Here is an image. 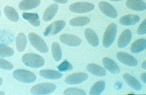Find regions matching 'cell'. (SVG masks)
I'll list each match as a JSON object with an SVG mask.
<instances>
[{"mask_svg": "<svg viewBox=\"0 0 146 95\" xmlns=\"http://www.w3.org/2000/svg\"><path fill=\"white\" fill-rule=\"evenodd\" d=\"M22 61L25 65L34 68L42 67L45 63V60L42 56L35 54H25L22 57Z\"/></svg>", "mask_w": 146, "mask_h": 95, "instance_id": "obj_1", "label": "cell"}, {"mask_svg": "<svg viewBox=\"0 0 146 95\" xmlns=\"http://www.w3.org/2000/svg\"><path fill=\"white\" fill-rule=\"evenodd\" d=\"M117 34V25L115 23H111L108 25L103 36L102 43L105 47H111L115 41Z\"/></svg>", "mask_w": 146, "mask_h": 95, "instance_id": "obj_2", "label": "cell"}, {"mask_svg": "<svg viewBox=\"0 0 146 95\" xmlns=\"http://www.w3.org/2000/svg\"><path fill=\"white\" fill-rule=\"evenodd\" d=\"M56 86L55 84L43 83L34 86L31 89L32 95H49L55 92Z\"/></svg>", "mask_w": 146, "mask_h": 95, "instance_id": "obj_3", "label": "cell"}, {"mask_svg": "<svg viewBox=\"0 0 146 95\" xmlns=\"http://www.w3.org/2000/svg\"><path fill=\"white\" fill-rule=\"evenodd\" d=\"M14 78L21 82L24 83H32L36 80V76L33 72L28 70H15L13 72Z\"/></svg>", "mask_w": 146, "mask_h": 95, "instance_id": "obj_4", "label": "cell"}, {"mask_svg": "<svg viewBox=\"0 0 146 95\" xmlns=\"http://www.w3.org/2000/svg\"><path fill=\"white\" fill-rule=\"evenodd\" d=\"M28 39L32 45L36 50L42 53H46L48 51V48L44 41L38 35L34 33H30L28 35Z\"/></svg>", "mask_w": 146, "mask_h": 95, "instance_id": "obj_5", "label": "cell"}, {"mask_svg": "<svg viewBox=\"0 0 146 95\" xmlns=\"http://www.w3.org/2000/svg\"><path fill=\"white\" fill-rule=\"evenodd\" d=\"M95 9V5L87 2H78L70 5L69 10L75 13H85L91 11Z\"/></svg>", "mask_w": 146, "mask_h": 95, "instance_id": "obj_6", "label": "cell"}, {"mask_svg": "<svg viewBox=\"0 0 146 95\" xmlns=\"http://www.w3.org/2000/svg\"><path fill=\"white\" fill-rule=\"evenodd\" d=\"M66 25V23L63 20L56 21L49 25L43 33L45 37L49 35H56L63 30Z\"/></svg>", "mask_w": 146, "mask_h": 95, "instance_id": "obj_7", "label": "cell"}, {"mask_svg": "<svg viewBox=\"0 0 146 95\" xmlns=\"http://www.w3.org/2000/svg\"><path fill=\"white\" fill-rule=\"evenodd\" d=\"M88 78V75L87 74L78 72L68 75L65 78V82L67 84L71 85L79 84L85 82Z\"/></svg>", "mask_w": 146, "mask_h": 95, "instance_id": "obj_8", "label": "cell"}, {"mask_svg": "<svg viewBox=\"0 0 146 95\" xmlns=\"http://www.w3.org/2000/svg\"><path fill=\"white\" fill-rule=\"evenodd\" d=\"M116 56L117 60L125 65L130 67H135L137 65V60L129 54L119 52L116 54Z\"/></svg>", "mask_w": 146, "mask_h": 95, "instance_id": "obj_9", "label": "cell"}, {"mask_svg": "<svg viewBox=\"0 0 146 95\" xmlns=\"http://www.w3.org/2000/svg\"><path fill=\"white\" fill-rule=\"evenodd\" d=\"M98 7L102 13L107 17L111 18H116L117 17V12L116 9L107 2H100L98 3Z\"/></svg>", "mask_w": 146, "mask_h": 95, "instance_id": "obj_10", "label": "cell"}, {"mask_svg": "<svg viewBox=\"0 0 146 95\" xmlns=\"http://www.w3.org/2000/svg\"><path fill=\"white\" fill-rule=\"evenodd\" d=\"M60 40L62 43L69 47H78L82 43L81 39L76 36L64 34L61 35Z\"/></svg>", "mask_w": 146, "mask_h": 95, "instance_id": "obj_11", "label": "cell"}, {"mask_svg": "<svg viewBox=\"0 0 146 95\" xmlns=\"http://www.w3.org/2000/svg\"><path fill=\"white\" fill-rule=\"evenodd\" d=\"M132 38V33L129 29H126L118 38L117 46L120 48H123L129 45Z\"/></svg>", "mask_w": 146, "mask_h": 95, "instance_id": "obj_12", "label": "cell"}, {"mask_svg": "<svg viewBox=\"0 0 146 95\" xmlns=\"http://www.w3.org/2000/svg\"><path fill=\"white\" fill-rule=\"evenodd\" d=\"M126 5L133 11H142L146 9V3L142 0H127Z\"/></svg>", "mask_w": 146, "mask_h": 95, "instance_id": "obj_13", "label": "cell"}, {"mask_svg": "<svg viewBox=\"0 0 146 95\" xmlns=\"http://www.w3.org/2000/svg\"><path fill=\"white\" fill-rule=\"evenodd\" d=\"M88 72L96 77H103L106 75V71L103 67L94 63H90L87 66Z\"/></svg>", "mask_w": 146, "mask_h": 95, "instance_id": "obj_14", "label": "cell"}, {"mask_svg": "<svg viewBox=\"0 0 146 95\" xmlns=\"http://www.w3.org/2000/svg\"><path fill=\"white\" fill-rule=\"evenodd\" d=\"M123 78L125 82L131 88L136 91H140L142 89V86L140 82L135 77H133L129 74H125L123 75Z\"/></svg>", "mask_w": 146, "mask_h": 95, "instance_id": "obj_15", "label": "cell"}, {"mask_svg": "<svg viewBox=\"0 0 146 95\" xmlns=\"http://www.w3.org/2000/svg\"><path fill=\"white\" fill-rule=\"evenodd\" d=\"M102 63L105 68L113 74H118L120 72L118 65L111 58H104L102 60Z\"/></svg>", "mask_w": 146, "mask_h": 95, "instance_id": "obj_16", "label": "cell"}, {"mask_svg": "<svg viewBox=\"0 0 146 95\" xmlns=\"http://www.w3.org/2000/svg\"><path fill=\"white\" fill-rule=\"evenodd\" d=\"M85 37L88 43L93 47H98L99 44V39L96 33L92 29H87L84 32Z\"/></svg>", "mask_w": 146, "mask_h": 95, "instance_id": "obj_17", "label": "cell"}, {"mask_svg": "<svg viewBox=\"0 0 146 95\" xmlns=\"http://www.w3.org/2000/svg\"><path fill=\"white\" fill-rule=\"evenodd\" d=\"M140 17L136 15L129 14L125 15L120 19L119 23L124 26L135 25L139 22Z\"/></svg>", "mask_w": 146, "mask_h": 95, "instance_id": "obj_18", "label": "cell"}, {"mask_svg": "<svg viewBox=\"0 0 146 95\" xmlns=\"http://www.w3.org/2000/svg\"><path fill=\"white\" fill-rule=\"evenodd\" d=\"M58 6L56 3H53L46 9L43 15V20L44 22H48L55 17L58 10Z\"/></svg>", "mask_w": 146, "mask_h": 95, "instance_id": "obj_19", "label": "cell"}, {"mask_svg": "<svg viewBox=\"0 0 146 95\" xmlns=\"http://www.w3.org/2000/svg\"><path fill=\"white\" fill-rule=\"evenodd\" d=\"M40 3V0H23L20 2L19 7L21 10H30L37 7Z\"/></svg>", "mask_w": 146, "mask_h": 95, "instance_id": "obj_20", "label": "cell"}, {"mask_svg": "<svg viewBox=\"0 0 146 95\" xmlns=\"http://www.w3.org/2000/svg\"><path fill=\"white\" fill-rule=\"evenodd\" d=\"M40 75L43 78L49 80H57L62 77V74L53 70H40Z\"/></svg>", "mask_w": 146, "mask_h": 95, "instance_id": "obj_21", "label": "cell"}, {"mask_svg": "<svg viewBox=\"0 0 146 95\" xmlns=\"http://www.w3.org/2000/svg\"><path fill=\"white\" fill-rule=\"evenodd\" d=\"M146 48V40L145 39H139L131 44L130 50L131 53L136 54L143 51Z\"/></svg>", "mask_w": 146, "mask_h": 95, "instance_id": "obj_22", "label": "cell"}, {"mask_svg": "<svg viewBox=\"0 0 146 95\" xmlns=\"http://www.w3.org/2000/svg\"><path fill=\"white\" fill-rule=\"evenodd\" d=\"M22 17L34 27H38L40 25V21L38 15L36 13L25 12L22 14Z\"/></svg>", "mask_w": 146, "mask_h": 95, "instance_id": "obj_23", "label": "cell"}, {"mask_svg": "<svg viewBox=\"0 0 146 95\" xmlns=\"http://www.w3.org/2000/svg\"><path fill=\"white\" fill-rule=\"evenodd\" d=\"M4 12L7 18L13 22H17L19 20V16L15 9L10 6H6L4 9Z\"/></svg>", "mask_w": 146, "mask_h": 95, "instance_id": "obj_24", "label": "cell"}, {"mask_svg": "<svg viewBox=\"0 0 146 95\" xmlns=\"http://www.w3.org/2000/svg\"><path fill=\"white\" fill-rule=\"evenodd\" d=\"M105 88V82L104 80H100L95 83L92 87L89 95H100Z\"/></svg>", "mask_w": 146, "mask_h": 95, "instance_id": "obj_25", "label": "cell"}, {"mask_svg": "<svg viewBox=\"0 0 146 95\" xmlns=\"http://www.w3.org/2000/svg\"><path fill=\"white\" fill-rule=\"evenodd\" d=\"M90 22V19L87 17H78L72 19L69 24L73 27H83L88 25Z\"/></svg>", "mask_w": 146, "mask_h": 95, "instance_id": "obj_26", "label": "cell"}, {"mask_svg": "<svg viewBox=\"0 0 146 95\" xmlns=\"http://www.w3.org/2000/svg\"><path fill=\"white\" fill-rule=\"evenodd\" d=\"M27 44V39L25 35L21 33L19 34L16 39V47L19 52H23L25 49Z\"/></svg>", "mask_w": 146, "mask_h": 95, "instance_id": "obj_27", "label": "cell"}, {"mask_svg": "<svg viewBox=\"0 0 146 95\" xmlns=\"http://www.w3.org/2000/svg\"><path fill=\"white\" fill-rule=\"evenodd\" d=\"M52 54L56 62H59L62 58V51L58 43L54 42L52 45Z\"/></svg>", "mask_w": 146, "mask_h": 95, "instance_id": "obj_28", "label": "cell"}, {"mask_svg": "<svg viewBox=\"0 0 146 95\" xmlns=\"http://www.w3.org/2000/svg\"><path fill=\"white\" fill-rule=\"evenodd\" d=\"M14 54V51L11 48L5 45H0V57H11Z\"/></svg>", "mask_w": 146, "mask_h": 95, "instance_id": "obj_29", "label": "cell"}, {"mask_svg": "<svg viewBox=\"0 0 146 95\" xmlns=\"http://www.w3.org/2000/svg\"><path fill=\"white\" fill-rule=\"evenodd\" d=\"M63 94L64 95H86V93L81 89L69 88L65 90Z\"/></svg>", "mask_w": 146, "mask_h": 95, "instance_id": "obj_30", "label": "cell"}, {"mask_svg": "<svg viewBox=\"0 0 146 95\" xmlns=\"http://www.w3.org/2000/svg\"><path fill=\"white\" fill-rule=\"evenodd\" d=\"M57 68L60 72H66L72 70L73 67L70 62L67 60H65L57 67Z\"/></svg>", "mask_w": 146, "mask_h": 95, "instance_id": "obj_31", "label": "cell"}, {"mask_svg": "<svg viewBox=\"0 0 146 95\" xmlns=\"http://www.w3.org/2000/svg\"><path fill=\"white\" fill-rule=\"evenodd\" d=\"M0 68L10 70L13 68V65L8 61L0 58Z\"/></svg>", "mask_w": 146, "mask_h": 95, "instance_id": "obj_32", "label": "cell"}, {"mask_svg": "<svg viewBox=\"0 0 146 95\" xmlns=\"http://www.w3.org/2000/svg\"><path fill=\"white\" fill-rule=\"evenodd\" d=\"M137 33L138 35H143L146 34V19H145L144 21L141 23V25L138 27Z\"/></svg>", "mask_w": 146, "mask_h": 95, "instance_id": "obj_33", "label": "cell"}, {"mask_svg": "<svg viewBox=\"0 0 146 95\" xmlns=\"http://www.w3.org/2000/svg\"><path fill=\"white\" fill-rule=\"evenodd\" d=\"M140 78H141V80L145 84H146V73H143L141 74L140 76Z\"/></svg>", "mask_w": 146, "mask_h": 95, "instance_id": "obj_34", "label": "cell"}, {"mask_svg": "<svg viewBox=\"0 0 146 95\" xmlns=\"http://www.w3.org/2000/svg\"><path fill=\"white\" fill-rule=\"evenodd\" d=\"M53 1L60 4H65L67 3L68 1V0H53Z\"/></svg>", "mask_w": 146, "mask_h": 95, "instance_id": "obj_35", "label": "cell"}, {"mask_svg": "<svg viewBox=\"0 0 146 95\" xmlns=\"http://www.w3.org/2000/svg\"><path fill=\"white\" fill-rule=\"evenodd\" d=\"M141 67L143 69L146 70V60H145L144 62H143L141 64Z\"/></svg>", "mask_w": 146, "mask_h": 95, "instance_id": "obj_36", "label": "cell"}, {"mask_svg": "<svg viewBox=\"0 0 146 95\" xmlns=\"http://www.w3.org/2000/svg\"><path fill=\"white\" fill-rule=\"evenodd\" d=\"M2 83H3V79H2V78H0V86L1 85Z\"/></svg>", "mask_w": 146, "mask_h": 95, "instance_id": "obj_37", "label": "cell"}, {"mask_svg": "<svg viewBox=\"0 0 146 95\" xmlns=\"http://www.w3.org/2000/svg\"><path fill=\"white\" fill-rule=\"evenodd\" d=\"M110 1H115V2H118V1H122V0H110Z\"/></svg>", "mask_w": 146, "mask_h": 95, "instance_id": "obj_38", "label": "cell"}, {"mask_svg": "<svg viewBox=\"0 0 146 95\" xmlns=\"http://www.w3.org/2000/svg\"><path fill=\"white\" fill-rule=\"evenodd\" d=\"M0 95H5V93H4V92L0 91Z\"/></svg>", "mask_w": 146, "mask_h": 95, "instance_id": "obj_39", "label": "cell"}, {"mask_svg": "<svg viewBox=\"0 0 146 95\" xmlns=\"http://www.w3.org/2000/svg\"><path fill=\"white\" fill-rule=\"evenodd\" d=\"M0 15H1V11H0Z\"/></svg>", "mask_w": 146, "mask_h": 95, "instance_id": "obj_40", "label": "cell"}]
</instances>
